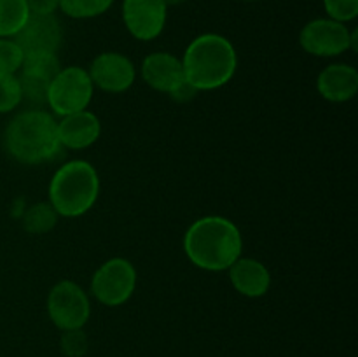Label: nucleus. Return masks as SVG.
Instances as JSON below:
<instances>
[{
  "instance_id": "16",
  "label": "nucleus",
  "mask_w": 358,
  "mask_h": 357,
  "mask_svg": "<svg viewBox=\"0 0 358 357\" xmlns=\"http://www.w3.org/2000/svg\"><path fill=\"white\" fill-rule=\"evenodd\" d=\"M234 289L247 298H261L271 287V273L264 262L254 258H238L229 268Z\"/></svg>"
},
{
  "instance_id": "5",
  "label": "nucleus",
  "mask_w": 358,
  "mask_h": 357,
  "mask_svg": "<svg viewBox=\"0 0 358 357\" xmlns=\"http://www.w3.org/2000/svg\"><path fill=\"white\" fill-rule=\"evenodd\" d=\"M94 86L87 70L80 66H65L51 80L45 104L56 115H69L86 111L93 100Z\"/></svg>"
},
{
  "instance_id": "9",
  "label": "nucleus",
  "mask_w": 358,
  "mask_h": 357,
  "mask_svg": "<svg viewBox=\"0 0 358 357\" xmlns=\"http://www.w3.org/2000/svg\"><path fill=\"white\" fill-rule=\"evenodd\" d=\"M62 41L63 28L55 14H30L24 27L14 37L23 56L56 55Z\"/></svg>"
},
{
  "instance_id": "22",
  "label": "nucleus",
  "mask_w": 358,
  "mask_h": 357,
  "mask_svg": "<svg viewBox=\"0 0 358 357\" xmlns=\"http://www.w3.org/2000/svg\"><path fill=\"white\" fill-rule=\"evenodd\" d=\"M59 349H62V354L65 357H84L87 349H90L87 335L83 329L63 331L62 338H59Z\"/></svg>"
},
{
  "instance_id": "2",
  "label": "nucleus",
  "mask_w": 358,
  "mask_h": 357,
  "mask_svg": "<svg viewBox=\"0 0 358 357\" xmlns=\"http://www.w3.org/2000/svg\"><path fill=\"white\" fill-rule=\"evenodd\" d=\"M184 77L196 91H212L229 83L236 74L234 46L219 34L196 37L182 56Z\"/></svg>"
},
{
  "instance_id": "23",
  "label": "nucleus",
  "mask_w": 358,
  "mask_h": 357,
  "mask_svg": "<svg viewBox=\"0 0 358 357\" xmlns=\"http://www.w3.org/2000/svg\"><path fill=\"white\" fill-rule=\"evenodd\" d=\"M327 18L348 23L358 16V0H324Z\"/></svg>"
},
{
  "instance_id": "6",
  "label": "nucleus",
  "mask_w": 358,
  "mask_h": 357,
  "mask_svg": "<svg viewBox=\"0 0 358 357\" xmlns=\"http://www.w3.org/2000/svg\"><path fill=\"white\" fill-rule=\"evenodd\" d=\"M299 44L308 55L331 58L346 51H357V30L332 18H317L308 21L299 35Z\"/></svg>"
},
{
  "instance_id": "26",
  "label": "nucleus",
  "mask_w": 358,
  "mask_h": 357,
  "mask_svg": "<svg viewBox=\"0 0 358 357\" xmlns=\"http://www.w3.org/2000/svg\"><path fill=\"white\" fill-rule=\"evenodd\" d=\"M187 0H164V4H166L168 7H173V6H182V4H185Z\"/></svg>"
},
{
  "instance_id": "13",
  "label": "nucleus",
  "mask_w": 358,
  "mask_h": 357,
  "mask_svg": "<svg viewBox=\"0 0 358 357\" xmlns=\"http://www.w3.org/2000/svg\"><path fill=\"white\" fill-rule=\"evenodd\" d=\"M140 72H142V79L152 90L168 94L185 80L180 58L166 51L150 52L149 56H145Z\"/></svg>"
},
{
  "instance_id": "21",
  "label": "nucleus",
  "mask_w": 358,
  "mask_h": 357,
  "mask_svg": "<svg viewBox=\"0 0 358 357\" xmlns=\"http://www.w3.org/2000/svg\"><path fill=\"white\" fill-rule=\"evenodd\" d=\"M23 51L14 38H0V76L17 74L23 65Z\"/></svg>"
},
{
  "instance_id": "18",
  "label": "nucleus",
  "mask_w": 358,
  "mask_h": 357,
  "mask_svg": "<svg viewBox=\"0 0 358 357\" xmlns=\"http://www.w3.org/2000/svg\"><path fill=\"white\" fill-rule=\"evenodd\" d=\"M58 217L49 202L35 203L23 214V226L30 234H44L56 226Z\"/></svg>"
},
{
  "instance_id": "4",
  "label": "nucleus",
  "mask_w": 358,
  "mask_h": 357,
  "mask_svg": "<svg viewBox=\"0 0 358 357\" xmlns=\"http://www.w3.org/2000/svg\"><path fill=\"white\" fill-rule=\"evenodd\" d=\"M100 195L98 172L90 161L73 160L59 167L49 182V203L62 217H80Z\"/></svg>"
},
{
  "instance_id": "25",
  "label": "nucleus",
  "mask_w": 358,
  "mask_h": 357,
  "mask_svg": "<svg viewBox=\"0 0 358 357\" xmlns=\"http://www.w3.org/2000/svg\"><path fill=\"white\" fill-rule=\"evenodd\" d=\"M196 93H198V91H196L194 88H192L191 84L187 83V80H184L180 86L175 88V90L171 91L170 97L173 98V100H177V102H189L191 98L196 97Z\"/></svg>"
},
{
  "instance_id": "3",
  "label": "nucleus",
  "mask_w": 358,
  "mask_h": 357,
  "mask_svg": "<svg viewBox=\"0 0 358 357\" xmlns=\"http://www.w3.org/2000/svg\"><path fill=\"white\" fill-rule=\"evenodd\" d=\"M3 144L7 153L23 164H41L55 160L62 149L58 121L42 108L20 112L7 125Z\"/></svg>"
},
{
  "instance_id": "14",
  "label": "nucleus",
  "mask_w": 358,
  "mask_h": 357,
  "mask_svg": "<svg viewBox=\"0 0 358 357\" xmlns=\"http://www.w3.org/2000/svg\"><path fill=\"white\" fill-rule=\"evenodd\" d=\"M101 133V122L96 114L86 111L63 115L58 121V139L62 147L72 150L86 149L93 146Z\"/></svg>"
},
{
  "instance_id": "24",
  "label": "nucleus",
  "mask_w": 358,
  "mask_h": 357,
  "mask_svg": "<svg viewBox=\"0 0 358 357\" xmlns=\"http://www.w3.org/2000/svg\"><path fill=\"white\" fill-rule=\"evenodd\" d=\"M30 14H55L59 9V0H27Z\"/></svg>"
},
{
  "instance_id": "20",
  "label": "nucleus",
  "mask_w": 358,
  "mask_h": 357,
  "mask_svg": "<svg viewBox=\"0 0 358 357\" xmlns=\"http://www.w3.org/2000/svg\"><path fill=\"white\" fill-rule=\"evenodd\" d=\"M21 102H23V93L16 74L0 76V114L13 112Z\"/></svg>"
},
{
  "instance_id": "15",
  "label": "nucleus",
  "mask_w": 358,
  "mask_h": 357,
  "mask_svg": "<svg viewBox=\"0 0 358 357\" xmlns=\"http://www.w3.org/2000/svg\"><path fill=\"white\" fill-rule=\"evenodd\" d=\"M318 93L332 104L352 100L358 91V72L346 63H334L325 66L317 79Z\"/></svg>"
},
{
  "instance_id": "19",
  "label": "nucleus",
  "mask_w": 358,
  "mask_h": 357,
  "mask_svg": "<svg viewBox=\"0 0 358 357\" xmlns=\"http://www.w3.org/2000/svg\"><path fill=\"white\" fill-rule=\"evenodd\" d=\"M114 0H59V10L73 20H91L107 13Z\"/></svg>"
},
{
  "instance_id": "1",
  "label": "nucleus",
  "mask_w": 358,
  "mask_h": 357,
  "mask_svg": "<svg viewBox=\"0 0 358 357\" xmlns=\"http://www.w3.org/2000/svg\"><path fill=\"white\" fill-rule=\"evenodd\" d=\"M243 238L233 220L206 216L194 220L185 231L184 252L189 261L206 272H224L241 258Z\"/></svg>"
},
{
  "instance_id": "17",
  "label": "nucleus",
  "mask_w": 358,
  "mask_h": 357,
  "mask_svg": "<svg viewBox=\"0 0 358 357\" xmlns=\"http://www.w3.org/2000/svg\"><path fill=\"white\" fill-rule=\"evenodd\" d=\"M30 18L27 0H0V38H14Z\"/></svg>"
},
{
  "instance_id": "10",
  "label": "nucleus",
  "mask_w": 358,
  "mask_h": 357,
  "mask_svg": "<svg viewBox=\"0 0 358 357\" xmlns=\"http://www.w3.org/2000/svg\"><path fill=\"white\" fill-rule=\"evenodd\" d=\"M168 6L164 0H122V21L138 41H152L164 30Z\"/></svg>"
},
{
  "instance_id": "8",
  "label": "nucleus",
  "mask_w": 358,
  "mask_h": 357,
  "mask_svg": "<svg viewBox=\"0 0 358 357\" xmlns=\"http://www.w3.org/2000/svg\"><path fill=\"white\" fill-rule=\"evenodd\" d=\"M45 308L52 324L62 331L83 329L91 315L86 290L72 280H62L49 290Z\"/></svg>"
},
{
  "instance_id": "7",
  "label": "nucleus",
  "mask_w": 358,
  "mask_h": 357,
  "mask_svg": "<svg viewBox=\"0 0 358 357\" xmlns=\"http://www.w3.org/2000/svg\"><path fill=\"white\" fill-rule=\"evenodd\" d=\"M136 289V270L128 259L112 258L94 272L91 294L105 307H121Z\"/></svg>"
},
{
  "instance_id": "11",
  "label": "nucleus",
  "mask_w": 358,
  "mask_h": 357,
  "mask_svg": "<svg viewBox=\"0 0 358 357\" xmlns=\"http://www.w3.org/2000/svg\"><path fill=\"white\" fill-rule=\"evenodd\" d=\"M87 74L93 80V86L107 93H124L136 79V70L131 59L115 51L100 52L91 62Z\"/></svg>"
},
{
  "instance_id": "12",
  "label": "nucleus",
  "mask_w": 358,
  "mask_h": 357,
  "mask_svg": "<svg viewBox=\"0 0 358 357\" xmlns=\"http://www.w3.org/2000/svg\"><path fill=\"white\" fill-rule=\"evenodd\" d=\"M62 70L56 55H30L23 58V65L17 70L21 93L31 104L42 105L48 98V90L56 74Z\"/></svg>"
}]
</instances>
